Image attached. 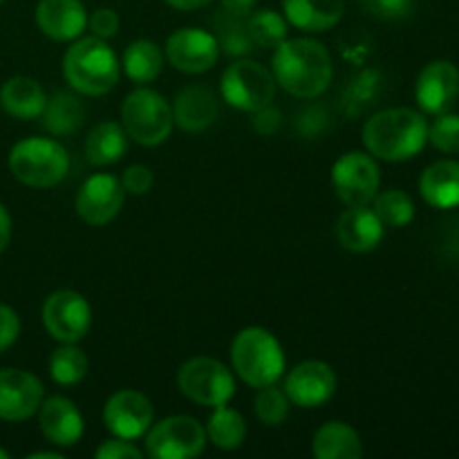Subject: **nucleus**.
<instances>
[{
    "label": "nucleus",
    "mask_w": 459,
    "mask_h": 459,
    "mask_svg": "<svg viewBox=\"0 0 459 459\" xmlns=\"http://www.w3.org/2000/svg\"><path fill=\"white\" fill-rule=\"evenodd\" d=\"M287 25L285 16L273 9H258L247 16V30H249L251 40L255 48L263 49H276L282 40L287 39Z\"/></svg>",
    "instance_id": "31"
},
{
    "label": "nucleus",
    "mask_w": 459,
    "mask_h": 459,
    "mask_svg": "<svg viewBox=\"0 0 459 459\" xmlns=\"http://www.w3.org/2000/svg\"><path fill=\"white\" fill-rule=\"evenodd\" d=\"M312 455L316 459H361V437L345 421H327L314 435Z\"/></svg>",
    "instance_id": "25"
},
{
    "label": "nucleus",
    "mask_w": 459,
    "mask_h": 459,
    "mask_svg": "<svg viewBox=\"0 0 459 459\" xmlns=\"http://www.w3.org/2000/svg\"><path fill=\"white\" fill-rule=\"evenodd\" d=\"M43 399L45 390L39 377L21 368L0 370V420L27 421L39 412Z\"/></svg>",
    "instance_id": "15"
},
{
    "label": "nucleus",
    "mask_w": 459,
    "mask_h": 459,
    "mask_svg": "<svg viewBox=\"0 0 459 459\" xmlns=\"http://www.w3.org/2000/svg\"><path fill=\"white\" fill-rule=\"evenodd\" d=\"M372 211L384 222V227L390 229L408 227L412 218H415V204H412L411 195L399 191V188L377 193L375 200H372Z\"/></svg>",
    "instance_id": "33"
},
{
    "label": "nucleus",
    "mask_w": 459,
    "mask_h": 459,
    "mask_svg": "<svg viewBox=\"0 0 459 459\" xmlns=\"http://www.w3.org/2000/svg\"><path fill=\"white\" fill-rule=\"evenodd\" d=\"M61 459L63 455L61 453H52V451H40V453H30V455H27V459Z\"/></svg>",
    "instance_id": "45"
},
{
    "label": "nucleus",
    "mask_w": 459,
    "mask_h": 459,
    "mask_svg": "<svg viewBox=\"0 0 459 459\" xmlns=\"http://www.w3.org/2000/svg\"><path fill=\"white\" fill-rule=\"evenodd\" d=\"M166 58L184 74H204L215 65L220 45L211 31L200 27H182L166 40Z\"/></svg>",
    "instance_id": "12"
},
{
    "label": "nucleus",
    "mask_w": 459,
    "mask_h": 459,
    "mask_svg": "<svg viewBox=\"0 0 459 459\" xmlns=\"http://www.w3.org/2000/svg\"><path fill=\"white\" fill-rule=\"evenodd\" d=\"M119 25H121L119 13L110 7L94 9V12L88 16V27L90 31H92V36H97V39H103V40L112 39V36H117V31H119Z\"/></svg>",
    "instance_id": "36"
},
{
    "label": "nucleus",
    "mask_w": 459,
    "mask_h": 459,
    "mask_svg": "<svg viewBox=\"0 0 459 459\" xmlns=\"http://www.w3.org/2000/svg\"><path fill=\"white\" fill-rule=\"evenodd\" d=\"M345 0H282V16L291 27L307 34H321L339 25Z\"/></svg>",
    "instance_id": "21"
},
{
    "label": "nucleus",
    "mask_w": 459,
    "mask_h": 459,
    "mask_svg": "<svg viewBox=\"0 0 459 459\" xmlns=\"http://www.w3.org/2000/svg\"><path fill=\"white\" fill-rule=\"evenodd\" d=\"M204 426L188 415H173L148 429L143 455L152 459H195L204 453Z\"/></svg>",
    "instance_id": "9"
},
{
    "label": "nucleus",
    "mask_w": 459,
    "mask_h": 459,
    "mask_svg": "<svg viewBox=\"0 0 459 459\" xmlns=\"http://www.w3.org/2000/svg\"><path fill=\"white\" fill-rule=\"evenodd\" d=\"M368 13L384 21H393V18H403L411 13L415 0H359Z\"/></svg>",
    "instance_id": "37"
},
{
    "label": "nucleus",
    "mask_w": 459,
    "mask_h": 459,
    "mask_svg": "<svg viewBox=\"0 0 459 459\" xmlns=\"http://www.w3.org/2000/svg\"><path fill=\"white\" fill-rule=\"evenodd\" d=\"M94 457L97 459H142L143 451H139V446H134L130 439L112 437V439H106V442L94 451Z\"/></svg>",
    "instance_id": "39"
},
{
    "label": "nucleus",
    "mask_w": 459,
    "mask_h": 459,
    "mask_svg": "<svg viewBox=\"0 0 459 459\" xmlns=\"http://www.w3.org/2000/svg\"><path fill=\"white\" fill-rule=\"evenodd\" d=\"M276 85L299 99H316L330 88L332 56L325 45L314 39H285L272 58Z\"/></svg>",
    "instance_id": "1"
},
{
    "label": "nucleus",
    "mask_w": 459,
    "mask_h": 459,
    "mask_svg": "<svg viewBox=\"0 0 459 459\" xmlns=\"http://www.w3.org/2000/svg\"><path fill=\"white\" fill-rule=\"evenodd\" d=\"M459 97V70L451 61H430L420 72L415 83L417 106L426 115H444L451 112Z\"/></svg>",
    "instance_id": "16"
},
{
    "label": "nucleus",
    "mask_w": 459,
    "mask_h": 459,
    "mask_svg": "<svg viewBox=\"0 0 459 459\" xmlns=\"http://www.w3.org/2000/svg\"><path fill=\"white\" fill-rule=\"evenodd\" d=\"M213 0H166V4L173 9H179V12H195V9L206 7Z\"/></svg>",
    "instance_id": "44"
},
{
    "label": "nucleus",
    "mask_w": 459,
    "mask_h": 459,
    "mask_svg": "<svg viewBox=\"0 0 459 459\" xmlns=\"http://www.w3.org/2000/svg\"><path fill=\"white\" fill-rule=\"evenodd\" d=\"M36 25L48 39L67 43L83 34L88 27V13L81 0H39Z\"/></svg>",
    "instance_id": "19"
},
{
    "label": "nucleus",
    "mask_w": 459,
    "mask_h": 459,
    "mask_svg": "<svg viewBox=\"0 0 459 459\" xmlns=\"http://www.w3.org/2000/svg\"><path fill=\"white\" fill-rule=\"evenodd\" d=\"M40 318L45 330L58 343H79L92 325V309L79 291L58 290L45 299Z\"/></svg>",
    "instance_id": "11"
},
{
    "label": "nucleus",
    "mask_w": 459,
    "mask_h": 459,
    "mask_svg": "<svg viewBox=\"0 0 459 459\" xmlns=\"http://www.w3.org/2000/svg\"><path fill=\"white\" fill-rule=\"evenodd\" d=\"M290 408L291 402L290 397H287L285 388H278L276 384L258 388L254 411L255 417H258L264 426H272V429L273 426H281L282 421L287 420V415H290Z\"/></svg>",
    "instance_id": "34"
},
{
    "label": "nucleus",
    "mask_w": 459,
    "mask_h": 459,
    "mask_svg": "<svg viewBox=\"0 0 459 459\" xmlns=\"http://www.w3.org/2000/svg\"><path fill=\"white\" fill-rule=\"evenodd\" d=\"M384 222L377 218L375 211L368 206H348L343 215L336 222V238L341 247L352 254H368L377 249L384 240Z\"/></svg>",
    "instance_id": "20"
},
{
    "label": "nucleus",
    "mask_w": 459,
    "mask_h": 459,
    "mask_svg": "<svg viewBox=\"0 0 459 459\" xmlns=\"http://www.w3.org/2000/svg\"><path fill=\"white\" fill-rule=\"evenodd\" d=\"M213 36L220 45V52H224L227 56H247L251 49H255L249 30H247V18H236L220 12L215 16Z\"/></svg>",
    "instance_id": "32"
},
{
    "label": "nucleus",
    "mask_w": 459,
    "mask_h": 459,
    "mask_svg": "<svg viewBox=\"0 0 459 459\" xmlns=\"http://www.w3.org/2000/svg\"><path fill=\"white\" fill-rule=\"evenodd\" d=\"M119 74L121 65L115 49L97 36H79L63 56V76L72 90L85 97H101L115 90Z\"/></svg>",
    "instance_id": "3"
},
{
    "label": "nucleus",
    "mask_w": 459,
    "mask_h": 459,
    "mask_svg": "<svg viewBox=\"0 0 459 459\" xmlns=\"http://www.w3.org/2000/svg\"><path fill=\"white\" fill-rule=\"evenodd\" d=\"M206 442L222 451H236L242 446L247 437V421L238 411L224 406H215L213 412L206 420Z\"/></svg>",
    "instance_id": "29"
},
{
    "label": "nucleus",
    "mask_w": 459,
    "mask_h": 459,
    "mask_svg": "<svg viewBox=\"0 0 459 459\" xmlns=\"http://www.w3.org/2000/svg\"><path fill=\"white\" fill-rule=\"evenodd\" d=\"M18 334H21V318L16 309L0 303V354L7 352L16 343Z\"/></svg>",
    "instance_id": "40"
},
{
    "label": "nucleus",
    "mask_w": 459,
    "mask_h": 459,
    "mask_svg": "<svg viewBox=\"0 0 459 459\" xmlns=\"http://www.w3.org/2000/svg\"><path fill=\"white\" fill-rule=\"evenodd\" d=\"M231 363L236 375L251 388H263L285 375V352L276 336L264 327H245L231 343Z\"/></svg>",
    "instance_id": "4"
},
{
    "label": "nucleus",
    "mask_w": 459,
    "mask_h": 459,
    "mask_svg": "<svg viewBox=\"0 0 459 459\" xmlns=\"http://www.w3.org/2000/svg\"><path fill=\"white\" fill-rule=\"evenodd\" d=\"M339 388V379L325 361H305L290 370L285 379V393L291 406L318 408L330 402Z\"/></svg>",
    "instance_id": "17"
},
{
    "label": "nucleus",
    "mask_w": 459,
    "mask_h": 459,
    "mask_svg": "<svg viewBox=\"0 0 459 459\" xmlns=\"http://www.w3.org/2000/svg\"><path fill=\"white\" fill-rule=\"evenodd\" d=\"M0 3H4V0H0Z\"/></svg>",
    "instance_id": "47"
},
{
    "label": "nucleus",
    "mask_w": 459,
    "mask_h": 459,
    "mask_svg": "<svg viewBox=\"0 0 459 459\" xmlns=\"http://www.w3.org/2000/svg\"><path fill=\"white\" fill-rule=\"evenodd\" d=\"M429 142L446 155H457L459 152V115L444 112L437 115L433 126H429Z\"/></svg>",
    "instance_id": "35"
},
{
    "label": "nucleus",
    "mask_w": 459,
    "mask_h": 459,
    "mask_svg": "<svg viewBox=\"0 0 459 459\" xmlns=\"http://www.w3.org/2000/svg\"><path fill=\"white\" fill-rule=\"evenodd\" d=\"M182 394L200 406H224L236 394V379L222 361L211 357L188 359L178 372Z\"/></svg>",
    "instance_id": "8"
},
{
    "label": "nucleus",
    "mask_w": 459,
    "mask_h": 459,
    "mask_svg": "<svg viewBox=\"0 0 459 459\" xmlns=\"http://www.w3.org/2000/svg\"><path fill=\"white\" fill-rule=\"evenodd\" d=\"M9 457V453L4 451V448H0V459H7Z\"/></svg>",
    "instance_id": "46"
},
{
    "label": "nucleus",
    "mask_w": 459,
    "mask_h": 459,
    "mask_svg": "<svg viewBox=\"0 0 459 459\" xmlns=\"http://www.w3.org/2000/svg\"><path fill=\"white\" fill-rule=\"evenodd\" d=\"M128 151V134L117 121H101L85 137V157L92 166H110Z\"/></svg>",
    "instance_id": "26"
},
{
    "label": "nucleus",
    "mask_w": 459,
    "mask_h": 459,
    "mask_svg": "<svg viewBox=\"0 0 459 459\" xmlns=\"http://www.w3.org/2000/svg\"><path fill=\"white\" fill-rule=\"evenodd\" d=\"M39 424L40 433L54 446H74L83 437V417L81 411L67 397L54 394V397L43 399L39 408Z\"/></svg>",
    "instance_id": "18"
},
{
    "label": "nucleus",
    "mask_w": 459,
    "mask_h": 459,
    "mask_svg": "<svg viewBox=\"0 0 459 459\" xmlns=\"http://www.w3.org/2000/svg\"><path fill=\"white\" fill-rule=\"evenodd\" d=\"M332 186L345 206L372 204L381 186L379 164L370 152H345L332 166Z\"/></svg>",
    "instance_id": "10"
},
{
    "label": "nucleus",
    "mask_w": 459,
    "mask_h": 459,
    "mask_svg": "<svg viewBox=\"0 0 459 459\" xmlns=\"http://www.w3.org/2000/svg\"><path fill=\"white\" fill-rule=\"evenodd\" d=\"M40 119H43L48 133L63 137V134H72L81 128L85 119V108L76 94L56 92L52 99H48Z\"/></svg>",
    "instance_id": "28"
},
{
    "label": "nucleus",
    "mask_w": 459,
    "mask_h": 459,
    "mask_svg": "<svg viewBox=\"0 0 459 459\" xmlns=\"http://www.w3.org/2000/svg\"><path fill=\"white\" fill-rule=\"evenodd\" d=\"M254 128L260 134H273L281 128V112L272 108V103L254 112Z\"/></svg>",
    "instance_id": "41"
},
{
    "label": "nucleus",
    "mask_w": 459,
    "mask_h": 459,
    "mask_svg": "<svg viewBox=\"0 0 459 459\" xmlns=\"http://www.w3.org/2000/svg\"><path fill=\"white\" fill-rule=\"evenodd\" d=\"M220 92L224 101L236 110L255 112L273 101L276 79L263 63L240 58L222 72Z\"/></svg>",
    "instance_id": "7"
},
{
    "label": "nucleus",
    "mask_w": 459,
    "mask_h": 459,
    "mask_svg": "<svg viewBox=\"0 0 459 459\" xmlns=\"http://www.w3.org/2000/svg\"><path fill=\"white\" fill-rule=\"evenodd\" d=\"M218 117L215 94L204 85H188L178 94L173 106V119L186 133H202Z\"/></svg>",
    "instance_id": "22"
},
{
    "label": "nucleus",
    "mask_w": 459,
    "mask_h": 459,
    "mask_svg": "<svg viewBox=\"0 0 459 459\" xmlns=\"http://www.w3.org/2000/svg\"><path fill=\"white\" fill-rule=\"evenodd\" d=\"M258 0H220V12L236 18H247L255 9Z\"/></svg>",
    "instance_id": "42"
},
{
    "label": "nucleus",
    "mask_w": 459,
    "mask_h": 459,
    "mask_svg": "<svg viewBox=\"0 0 459 459\" xmlns=\"http://www.w3.org/2000/svg\"><path fill=\"white\" fill-rule=\"evenodd\" d=\"M155 420V408L151 399L139 390H119L103 406V424L115 437L134 439L143 437Z\"/></svg>",
    "instance_id": "13"
},
{
    "label": "nucleus",
    "mask_w": 459,
    "mask_h": 459,
    "mask_svg": "<svg viewBox=\"0 0 459 459\" xmlns=\"http://www.w3.org/2000/svg\"><path fill=\"white\" fill-rule=\"evenodd\" d=\"M90 361L76 343H61L49 357V375L58 385H76L88 375Z\"/></svg>",
    "instance_id": "30"
},
{
    "label": "nucleus",
    "mask_w": 459,
    "mask_h": 459,
    "mask_svg": "<svg viewBox=\"0 0 459 459\" xmlns=\"http://www.w3.org/2000/svg\"><path fill=\"white\" fill-rule=\"evenodd\" d=\"M164 52L157 43L148 39H137L124 49L121 65H124L126 76L133 83L146 85L152 83L164 70Z\"/></svg>",
    "instance_id": "27"
},
{
    "label": "nucleus",
    "mask_w": 459,
    "mask_h": 459,
    "mask_svg": "<svg viewBox=\"0 0 459 459\" xmlns=\"http://www.w3.org/2000/svg\"><path fill=\"white\" fill-rule=\"evenodd\" d=\"M121 126L133 142L160 146L173 133V106L151 88H137L121 103Z\"/></svg>",
    "instance_id": "6"
},
{
    "label": "nucleus",
    "mask_w": 459,
    "mask_h": 459,
    "mask_svg": "<svg viewBox=\"0 0 459 459\" xmlns=\"http://www.w3.org/2000/svg\"><path fill=\"white\" fill-rule=\"evenodd\" d=\"M126 191L115 175L97 173L85 179L76 195V213L90 227H106L124 209Z\"/></svg>",
    "instance_id": "14"
},
{
    "label": "nucleus",
    "mask_w": 459,
    "mask_h": 459,
    "mask_svg": "<svg viewBox=\"0 0 459 459\" xmlns=\"http://www.w3.org/2000/svg\"><path fill=\"white\" fill-rule=\"evenodd\" d=\"M420 193L433 209L459 206V161L439 160L430 164L420 178Z\"/></svg>",
    "instance_id": "23"
},
{
    "label": "nucleus",
    "mask_w": 459,
    "mask_h": 459,
    "mask_svg": "<svg viewBox=\"0 0 459 459\" xmlns=\"http://www.w3.org/2000/svg\"><path fill=\"white\" fill-rule=\"evenodd\" d=\"M48 103V94L40 83L30 76H12L0 88V106L13 119H39Z\"/></svg>",
    "instance_id": "24"
},
{
    "label": "nucleus",
    "mask_w": 459,
    "mask_h": 459,
    "mask_svg": "<svg viewBox=\"0 0 459 459\" xmlns=\"http://www.w3.org/2000/svg\"><path fill=\"white\" fill-rule=\"evenodd\" d=\"M152 182H155V175H152V170L148 166L142 164L128 166L124 170V178H121V186L130 195H146L152 188Z\"/></svg>",
    "instance_id": "38"
},
{
    "label": "nucleus",
    "mask_w": 459,
    "mask_h": 459,
    "mask_svg": "<svg viewBox=\"0 0 459 459\" xmlns=\"http://www.w3.org/2000/svg\"><path fill=\"white\" fill-rule=\"evenodd\" d=\"M70 155L56 139L27 137L9 151V170L31 188H52L65 179Z\"/></svg>",
    "instance_id": "5"
},
{
    "label": "nucleus",
    "mask_w": 459,
    "mask_h": 459,
    "mask_svg": "<svg viewBox=\"0 0 459 459\" xmlns=\"http://www.w3.org/2000/svg\"><path fill=\"white\" fill-rule=\"evenodd\" d=\"M361 137L377 160L406 161L429 142V121L412 108H388L366 121Z\"/></svg>",
    "instance_id": "2"
},
{
    "label": "nucleus",
    "mask_w": 459,
    "mask_h": 459,
    "mask_svg": "<svg viewBox=\"0 0 459 459\" xmlns=\"http://www.w3.org/2000/svg\"><path fill=\"white\" fill-rule=\"evenodd\" d=\"M9 240H12V215L0 204V254L7 249Z\"/></svg>",
    "instance_id": "43"
}]
</instances>
